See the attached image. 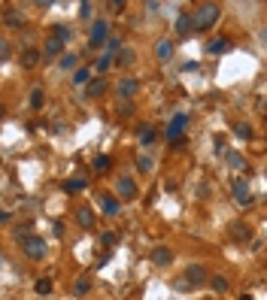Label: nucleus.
<instances>
[{"label": "nucleus", "mask_w": 267, "mask_h": 300, "mask_svg": "<svg viewBox=\"0 0 267 300\" xmlns=\"http://www.w3.org/2000/svg\"><path fill=\"white\" fill-rule=\"evenodd\" d=\"M219 15H222V6H219V3H200L198 9L192 12L195 31H209V28L219 22Z\"/></svg>", "instance_id": "obj_1"}, {"label": "nucleus", "mask_w": 267, "mask_h": 300, "mask_svg": "<svg viewBox=\"0 0 267 300\" xmlns=\"http://www.w3.org/2000/svg\"><path fill=\"white\" fill-rule=\"evenodd\" d=\"M22 252H25L28 261H43L49 255V243L43 236H25L22 239Z\"/></svg>", "instance_id": "obj_2"}, {"label": "nucleus", "mask_w": 267, "mask_h": 300, "mask_svg": "<svg viewBox=\"0 0 267 300\" xmlns=\"http://www.w3.org/2000/svg\"><path fill=\"white\" fill-rule=\"evenodd\" d=\"M109 39H112V36H109V25H106L103 18H98V22L91 25V31H88V49H91V52H94V49H103Z\"/></svg>", "instance_id": "obj_3"}, {"label": "nucleus", "mask_w": 267, "mask_h": 300, "mask_svg": "<svg viewBox=\"0 0 267 300\" xmlns=\"http://www.w3.org/2000/svg\"><path fill=\"white\" fill-rule=\"evenodd\" d=\"M182 279H185V288H198V285H203V282L209 279V273H206L203 264H188Z\"/></svg>", "instance_id": "obj_4"}, {"label": "nucleus", "mask_w": 267, "mask_h": 300, "mask_svg": "<svg viewBox=\"0 0 267 300\" xmlns=\"http://www.w3.org/2000/svg\"><path fill=\"white\" fill-rule=\"evenodd\" d=\"M185 125H188V115H185V112H176L173 122L167 125V139H173V143L179 146V143H182L179 136H182V128H185Z\"/></svg>", "instance_id": "obj_5"}, {"label": "nucleus", "mask_w": 267, "mask_h": 300, "mask_svg": "<svg viewBox=\"0 0 267 300\" xmlns=\"http://www.w3.org/2000/svg\"><path fill=\"white\" fill-rule=\"evenodd\" d=\"M231 194L240 200L243 206H246V203H252V191H249V182H246L243 176H237V179L231 182Z\"/></svg>", "instance_id": "obj_6"}, {"label": "nucleus", "mask_w": 267, "mask_h": 300, "mask_svg": "<svg viewBox=\"0 0 267 300\" xmlns=\"http://www.w3.org/2000/svg\"><path fill=\"white\" fill-rule=\"evenodd\" d=\"M76 222H79V228L94 231V209H91V206H79V209H76Z\"/></svg>", "instance_id": "obj_7"}, {"label": "nucleus", "mask_w": 267, "mask_h": 300, "mask_svg": "<svg viewBox=\"0 0 267 300\" xmlns=\"http://www.w3.org/2000/svg\"><path fill=\"white\" fill-rule=\"evenodd\" d=\"M140 91V82L134 79V76H128V79H122L119 82V97H125V100H131L134 94Z\"/></svg>", "instance_id": "obj_8"}, {"label": "nucleus", "mask_w": 267, "mask_h": 300, "mask_svg": "<svg viewBox=\"0 0 267 300\" xmlns=\"http://www.w3.org/2000/svg\"><path fill=\"white\" fill-rule=\"evenodd\" d=\"M170 261H173V252H170L167 246H155V249H152V264L155 267H167Z\"/></svg>", "instance_id": "obj_9"}, {"label": "nucleus", "mask_w": 267, "mask_h": 300, "mask_svg": "<svg viewBox=\"0 0 267 300\" xmlns=\"http://www.w3.org/2000/svg\"><path fill=\"white\" fill-rule=\"evenodd\" d=\"M192 31H195V18H192V12H179V18H176V33H179V36H188Z\"/></svg>", "instance_id": "obj_10"}, {"label": "nucleus", "mask_w": 267, "mask_h": 300, "mask_svg": "<svg viewBox=\"0 0 267 300\" xmlns=\"http://www.w3.org/2000/svg\"><path fill=\"white\" fill-rule=\"evenodd\" d=\"M119 197H122V200L137 197V185H134L131 176H122V179H119Z\"/></svg>", "instance_id": "obj_11"}, {"label": "nucleus", "mask_w": 267, "mask_h": 300, "mask_svg": "<svg viewBox=\"0 0 267 300\" xmlns=\"http://www.w3.org/2000/svg\"><path fill=\"white\" fill-rule=\"evenodd\" d=\"M231 236L237 243H249V239H252V228H249L246 222H237V225H231Z\"/></svg>", "instance_id": "obj_12"}, {"label": "nucleus", "mask_w": 267, "mask_h": 300, "mask_svg": "<svg viewBox=\"0 0 267 300\" xmlns=\"http://www.w3.org/2000/svg\"><path fill=\"white\" fill-rule=\"evenodd\" d=\"M119 209H122V203H119V197L106 194V197L100 200V212H103V215H109V218H112V215H119Z\"/></svg>", "instance_id": "obj_13"}, {"label": "nucleus", "mask_w": 267, "mask_h": 300, "mask_svg": "<svg viewBox=\"0 0 267 300\" xmlns=\"http://www.w3.org/2000/svg\"><path fill=\"white\" fill-rule=\"evenodd\" d=\"M61 52H64V39L49 36V39H46V49H43V58H55V55H61Z\"/></svg>", "instance_id": "obj_14"}, {"label": "nucleus", "mask_w": 267, "mask_h": 300, "mask_svg": "<svg viewBox=\"0 0 267 300\" xmlns=\"http://www.w3.org/2000/svg\"><path fill=\"white\" fill-rule=\"evenodd\" d=\"M3 25H6V28H22V25H25V12L6 9V12H3Z\"/></svg>", "instance_id": "obj_15"}, {"label": "nucleus", "mask_w": 267, "mask_h": 300, "mask_svg": "<svg viewBox=\"0 0 267 300\" xmlns=\"http://www.w3.org/2000/svg\"><path fill=\"white\" fill-rule=\"evenodd\" d=\"M40 58H43V52H40V49H25V52H22V67H28V70H31V67L40 64Z\"/></svg>", "instance_id": "obj_16"}, {"label": "nucleus", "mask_w": 267, "mask_h": 300, "mask_svg": "<svg viewBox=\"0 0 267 300\" xmlns=\"http://www.w3.org/2000/svg\"><path fill=\"white\" fill-rule=\"evenodd\" d=\"M137 136H140V143H143V146H149V143H155V136H158V133H155L152 125H140V128H137Z\"/></svg>", "instance_id": "obj_17"}, {"label": "nucleus", "mask_w": 267, "mask_h": 300, "mask_svg": "<svg viewBox=\"0 0 267 300\" xmlns=\"http://www.w3.org/2000/svg\"><path fill=\"white\" fill-rule=\"evenodd\" d=\"M228 49H231L228 39H209V43H206V52H209V55H222V52H228Z\"/></svg>", "instance_id": "obj_18"}, {"label": "nucleus", "mask_w": 267, "mask_h": 300, "mask_svg": "<svg viewBox=\"0 0 267 300\" xmlns=\"http://www.w3.org/2000/svg\"><path fill=\"white\" fill-rule=\"evenodd\" d=\"M85 188H88V182H85V179H67V182H64L67 194H79V191H85Z\"/></svg>", "instance_id": "obj_19"}, {"label": "nucleus", "mask_w": 267, "mask_h": 300, "mask_svg": "<svg viewBox=\"0 0 267 300\" xmlns=\"http://www.w3.org/2000/svg\"><path fill=\"white\" fill-rule=\"evenodd\" d=\"M209 288H213L216 294H225L231 285H228V279H225V276H209Z\"/></svg>", "instance_id": "obj_20"}, {"label": "nucleus", "mask_w": 267, "mask_h": 300, "mask_svg": "<svg viewBox=\"0 0 267 300\" xmlns=\"http://www.w3.org/2000/svg\"><path fill=\"white\" fill-rule=\"evenodd\" d=\"M155 55H158V61H167V58L173 55V43H170V39H161V43L155 46Z\"/></svg>", "instance_id": "obj_21"}, {"label": "nucleus", "mask_w": 267, "mask_h": 300, "mask_svg": "<svg viewBox=\"0 0 267 300\" xmlns=\"http://www.w3.org/2000/svg\"><path fill=\"white\" fill-rule=\"evenodd\" d=\"M103 91H106V82L103 79H91L88 82V97H103Z\"/></svg>", "instance_id": "obj_22"}, {"label": "nucleus", "mask_w": 267, "mask_h": 300, "mask_svg": "<svg viewBox=\"0 0 267 300\" xmlns=\"http://www.w3.org/2000/svg\"><path fill=\"white\" fill-rule=\"evenodd\" d=\"M88 291H91V279H88V276L76 279V285H73V294H79V297H82V294H88Z\"/></svg>", "instance_id": "obj_23"}, {"label": "nucleus", "mask_w": 267, "mask_h": 300, "mask_svg": "<svg viewBox=\"0 0 267 300\" xmlns=\"http://www.w3.org/2000/svg\"><path fill=\"white\" fill-rule=\"evenodd\" d=\"M234 133H237L240 139H252V125H249V122H237V125H234Z\"/></svg>", "instance_id": "obj_24"}, {"label": "nucleus", "mask_w": 267, "mask_h": 300, "mask_svg": "<svg viewBox=\"0 0 267 300\" xmlns=\"http://www.w3.org/2000/svg\"><path fill=\"white\" fill-rule=\"evenodd\" d=\"M228 164H231L234 170H246V158H243L240 152H228Z\"/></svg>", "instance_id": "obj_25"}, {"label": "nucleus", "mask_w": 267, "mask_h": 300, "mask_svg": "<svg viewBox=\"0 0 267 300\" xmlns=\"http://www.w3.org/2000/svg\"><path fill=\"white\" fill-rule=\"evenodd\" d=\"M73 82H76V85H88V82H91V70H85V67L76 70V73H73Z\"/></svg>", "instance_id": "obj_26"}, {"label": "nucleus", "mask_w": 267, "mask_h": 300, "mask_svg": "<svg viewBox=\"0 0 267 300\" xmlns=\"http://www.w3.org/2000/svg\"><path fill=\"white\" fill-rule=\"evenodd\" d=\"M33 291H36V294H49V291H52V279H49V276H43V279H36V285H33Z\"/></svg>", "instance_id": "obj_27"}, {"label": "nucleus", "mask_w": 267, "mask_h": 300, "mask_svg": "<svg viewBox=\"0 0 267 300\" xmlns=\"http://www.w3.org/2000/svg\"><path fill=\"white\" fill-rule=\"evenodd\" d=\"M134 61H137V52H134V49H128V46H125V49H122V52H119V64H134Z\"/></svg>", "instance_id": "obj_28"}, {"label": "nucleus", "mask_w": 267, "mask_h": 300, "mask_svg": "<svg viewBox=\"0 0 267 300\" xmlns=\"http://www.w3.org/2000/svg\"><path fill=\"white\" fill-rule=\"evenodd\" d=\"M152 167H155V161H152L149 155H140V158H137V170H140V173H152Z\"/></svg>", "instance_id": "obj_29"}, {"label": "nucleus", "mask_w": 267, "mask_h": 300, "mask_svg": "<svg viewBox=\"0 0 267 300\" xmlns=\"http://www.w3.org/2000/svg\"><path fill=\"white\" fill-rule=\"evenodd\" d=\"M109 167H112V161H109V155H98V158H94V170H98V173H106Z\"/></svg>", "instance_id": "obj_30"}, {"label": "nucleus", "mask_w": 267, "mask_h": 300, "mask_svg": "<svg viewBox=\"0 0 267 300\" xmlns=\"http://www.w3.org/2000/svg\"><path fill=\"white\" fill-rule=\"evenodd\" d=\"M122 49H125V46H122V39H119V36H112V39L106 43V55H112V58H116Z\"/></svg>", "instance_id": "obj_31"}, {"label": "nucleus", "mask_w": 267, "mask_h": 300, "mask_svg": "<svg viewBox=\"0 0 267 300\" xmlns=\"http://www.w3.org/2000/svg\"><path fill=\"white\" fill-rule=\"evenodd\" d=\"M52 36H58V39H70V36H73V31H70V28H67V25H55V28H52Z\"/></svg>", "instance_id": "obj_32"}, {"label": "nucleus", "mask_w": 267, "mask_h": 300, "mask_svg": "<svg viewBox=\"0 0 267 300\" xmlns=\"http://www.w3.org/2000/svg\"><path fill=\"white\" fill-rule=\"evenodd\" d=\"M76 61H79V58H76L73 52H67V55H61V61H58V64H61V70H73Z\"/></svg>", "instance_id": "obj_33"}, {"label": "nucleus", "mask_w": 267, "mask_h": 300, "mask_svg": "<svg viewBox=\"0 0 267 300\" xmlns=\"http://www.w3.org/2000/svg\"><path fill=\"white\" fill-rule=\"evenodd\" d=\"M112 61H116V58H112V55H106V52H103V55H100V58H98V73H106V70H109V67H112Z\"/></svg>", "instance_id": "obj_34"}, {"label": "nucleus", "mask_w": 267, "mask_h": 300, "mask_svg": "<svg viewBox=\"0 0 267 300\" xmlns=\"http://www.w3.org/2000/svg\"><path fill=\"white\" fill-rule=\"evenodd\" d=\"M100 243H103V246L109 249V246H116V243H119V233H112V231H103V233H100Z\"/></svg>", "instance_id": "obj_35"}, {"label": "nucleus", "mask_w": 267, "mask_h": 300, "mask_svg": "<svg viewBox=\"0 0 267 300\" xmlns=\"http://www.w3.org/2000/svg\"><path fill=\"white\" fill-rule=\"evenodd\" d=\"M31 106L33 109H43V88H33L31 91Z\"/></svg>", "instance_id": "obj_36"}, {"label": "nucleus", "mask_w": 267, "mask_h": 300, "mask_svg": "<svg viewBox=\"0 0 267 300\" xmlns=\"http://www.w3.org/2000/svg\"><path fill=\"white\" fill-rule=\"evenodd\" d=\"M91 9H94V3H88V0L79 3V15H82V18H91Z\"/></svg>", "instance_id": "obj_37"}, {"label": "nucleus", "mask_w": 267, "mask_h": 300, "mask_svg": "<svg viewBox=\"0 0 267 300\" xmlns=\"http://www.w3.org/2000/svg\"><path fill=\"white\" fill-rule=\"evenodd\" d=\"M0 58H3V61H9V58H12V49H9V43H6V39L0 43Z\"/></svg>", "instance_id": "obj_38"}, {"label": "nucleus", "mask_w": 267, "mask_h": 300, "mask_svg": "<svg viewBox=\"0 0 267 300\" xmlns=\"http://www.w3.org/2000/svg\"><path fill=\"white\" fill-rule=\"evenodd\" d=\"M109 9H119V12H122V9H125V0H109Z\"/></svg>", "instance_id": "obj_39"}, {"label": "nucleus", "mask_w": 267, "mask_h": 300, "mask_svg": "<svg viewBox=\"0 0 267 300\" xmlns=\"http://www.w3.org/2000/svg\"><path fill=\"white\" fill-rule=\"evenodd\" d=\"M119 112H122V115H131L134 106H131V103H122V106H119Z\"/></svg>", "instance_id": "obj_40"}, {"label": "nucleus", "mask_w": 267, "mask_h": 300, "mask_svg": "<svg viewBox=\"0 0 267 300\" xmlns=\"http://www.w3.org/2000/svg\"><path fill=\"white\" fill-rule=\"evenodd\" d=\"M240 300H252V297H249V294H243V297H240Z\"/></svg>", "instance_id": "obj_41"}]
</instances>
